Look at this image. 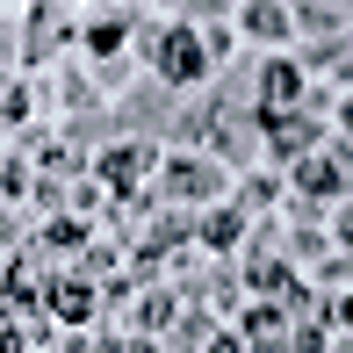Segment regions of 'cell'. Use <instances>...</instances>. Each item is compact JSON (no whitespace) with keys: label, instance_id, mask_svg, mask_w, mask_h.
Wrapping results in <instances>:
<instances>
[{"label":"cell","instance_id":"obj_15","mask_svg":"<svg viewBox=\"0 0 353 353\" xmlns=\"http://www.w3.org/2000/svg\"><path fill=\"white\" fill-rule=\"evenodd\" d=\"M37 288H43V274H37V260H14L8 267V274H0V296H8V303H0V310H14V317H22V310H37Z\"/></svg>","mask_w":353,"mask_h":353},{"label":"cell","instance_id":"obj_19","mask_svg":"<svg viewBox=\"0 0 353 353\" xmlns=\"http://www.w3.org/2000/svg\"><path fill=\"white\" fill-rule=\"evenodd\" d=\"M37 245H43V252H87V216H72V210H65V216H51Z\"/></svg>","mask_w":353,"mask_h":353},{"label":"cell","instance_id":"obj_14","mask_svg":"<svg viewBox=\"0 0 353 353\" xmlns=\"http://www.w3.org/2000/svg\"><path fill=\"white\" fill-rule=\"evenodd\" d=\"M288 29H296V37H310V43L346 37V29H353V8H288Z\"/></svg>","mask_w":353,"mask_h":353},{"label":"cell","instance_id":"obj_32","mask_svg":"<svg viewBox=\"0 0 353 353\" xmlns=\"http://www.w3.org/2000/svg\"><path fill=\"white\" fill-rule=\"evenodd\" d=\"M210 353H245V346H238V332H216V339H210Z\"/></svg>","mask_w":353,"mask_h":353},{"label":"cell","instance_id":"obj_18","mask_svg":"<svg viewBox=\"0 0 353 353\" xmlns=\"http://www.w3.org/2000/svg\"><path fill=\"white\" fill-rule=\"evenodd\" d=\"M58 101H65V116H94L101 87L87 79V65H65V72H58Z\"/></svg>","mask_w":353,"mask_h":353},{"label":"cell","instance_id":"obj_31","mask_svg":"<svg viewBox=\"0 0 353 353\" xmlns=\"http://www.w3.org/2000/svg\"><path fill=\"white\" fill-rule=\"evenodd\" d=\"M123 353H166L159 339H144V332H130V339H123Z\"/></svg>","mask_w":353,"mask_h":353},{"label":"cell","instance_id":"obj_4","mask_svg":"<svg viewBox=\"0 0 353 353\" xmlns=\"http://www.w3.org/2000/svg\"><path fill=\"white\" fill-rule=\"evenodd\" d=\"M87 173H94L116 202H130V195H144V181H159V152H152V144H137V137H116V144H101V152L87 159Z\"/></svg>","mask_w":353,"mask_h":353},{"label":"cell","instance_id":"obj_2","mask_svg":"<svg viewBox=\"0 0 353 353\" xmlns=\"http://www.w3.org/2000/svg\"><path fill=\"white\" fill-rule=\"evenodd\" d=\"M281 181H288V195L310 202V210H339V202L353 195V144L346 137H325L317 152H303Z\"/></svg>","mask_w":353,"mask_h":353},{"label":"cell","instance_id":"obj_5","mask_svg":"<svg viewBox=\"0 0 353 353\" xmlns=\"http://www.w3.org/2000/svg\"><path fill=\"white\" fill-rule=\"evenodd\" d=\"M252 123H260V152L274 159L281 173L296 166L303 152H317V144L332 137V123H325V116H310V108H281V116H252Z\"/></svg>","mask_w":353,"mask_h":353},{"label":"cell","instance_id":"obj_3","mask_svg":"<svg viewBox=\"0 0 353 353\" xmlns=\"http://www.w3.org/2000/svg\"><path fill=\"white\" fill-rule=\"evenodd\" d=\"M223 188H231V173L210 152H166L159 159V202L166 210H216Z\"/></svg>","mask_w":353,"mask_h":353},{"label":"cell","instance_id":"obj_25","mask_svg":"<svg viewBox=\"0 0 353 353\" xmlns=\"http://www.w3.org/2000/svg\"><path fill=\"white\" fill-rule=\"evenodd\" d=\"M325 325H288V353H325Z\"/></svg>","mask_w":353,"mask_h":353},{"label":"cell","instance_id":"obj_9","mask_svg":"<svg viewBox=\"0 0 353 353\" xmlns=\"http://www.w3.org/2000/svg\"><path fill=\"white\" fill-rule=\"evenodd\" d=\"M130 37H137V8H116V14H79V43H87L94 65L108 58H130Z\"/></svg>","mask_w":353,"mask_h":353},{"label":"cell","instance_id":"obj_27","mask_svg":"<svg viewBox=\"0 0 353 353\" xmlns=\"http://www.w3.org/2000/svg\"><path fill=\"white\" fill-rule=\"evenodd\" d=\"M332 137L353 144V94H339V101H332Z\"/></svg>","mask_w":353,"mask_h":353},{"label":"cell","instance_id":"obj_12","mask_svg":"<svg viewBox=\"0 0 353 353\" xmlns=\"http://www.w3.org/2000/svg\"><path fill=\"white\" fill-rule=\"evenodd\" d=\"M94 310H101V288H94L87 274H58L51 281V317H58V325H79V332H87Z\"/></svg>","mask_w":353,"mask_h":353},{"label":"cell","instance_id":"obj_29","mask_svg":"<svg viewBox=\"0 0 353 353\" xmlns=\"http://www.w3.org/2000/svg\"><path fill=\"white\" fill-rule=\"evenodd\" d=\"M14 238H22V210H0V252H8Z\"/></svg>","mask_w":353,"mask_h":353},{"label":"cell","instance_id":"obj_1","mask_svg":"<svg viewBox=\"0 0 353 353\" xmlns=\"http://www.w3.org/2000/svg\"><path fill=\"white\" fill-rule=\"evenodd\" d=\"M137 58L152 65V79L166 94H195V87H210V72H216V58H210V43H202V29L188 22H137Z\"/></svg>","mask_w":353,"mask_h":353},{"label":"cell","instance_id":"obj_13","mask_svg":"<svg viewBox=\"0 0 353 353\" xmlns=\"http://www.w3.org/2000/svg\"><path fill=\"white\" fill-rule=\"evenodd\" d=\"M238 37L245 43H281V37H296V29H288L281 0H260V8H238Z\"/></svg>","mask_w":353,"mask_h":353},{"label":"cell","instance_id":"obj_26","mask_svg":"<svg viewBox=\"0 0 353 353\" xmlns=\"http://www.w3.org/2000/svg\"><path fill=\"white\" fill-rule=\"evenodd\" d=\"M325 231H332V245H339V252H353V195L339 202V210H332V223H325Z\"/></svg>","mask_w":353,"mask_h":353},{"label":"cell","instance_id":"obj_24","mask_svg":"<svg viewBox=\"0 0 353 353\" xmlns=\"http://www.w3.org/2000/svg\"><path fill=\"white\" fill-rule=\"evenodd\" d=\"M310 281H317V288H353V252H332V260L317 267Z\"/></svg>","mask_w":353,"mask_h":353},{"label":"cell","instance_id":"obj_30","mask_svg":"<svg viewBox=\"0 0 353 353\" xmlns=\"http://www.w3.org/2000/svg\"><path fill=\"white\" fill-rule=\"evenodd\" d=\"M332 325H339V332H353V288H346L339 303H332Z\"/></svg>","mask_w":353,"mask_h":353},{"label":"cell","instance_id":"obj_10","mask_svg":"<svg viewBox=\"0 0 353 353\" xmlns=\"http://www.w3.org/2000/svg\"><path fill=\"white\" fill-rule=\"evenodd\" d=\"M216 332H223V325H216V310H210V303H181V317L159 332V346H166V353H210Z\"/></svg>","mask_w":353,"mask_h":353},{"label":"cell","instance_id":"obj_21","mask_svg":"<svg viewBox=\"0 0 353 353\" xmlns=\"http://www.w3.org/2000/svg\"><path fill=\"white\" fill-rule=\"evenodd\" d=\"M29 108H37L29 79H8V87H0V123H8V130H22V123H29Z\"/></svg>","mask_w":353,"mask_h":353},{"label":"cell","instance_id":"obj_20","mask_svg":"<svg viewBox=\"0 0 353 353\" xmlns=\"http://www.w3.org/2000/svg\"><path fill=\"white\" fill-rule=\"evenodd\" d=\"M29 181H37V166H29L22 152H0V195H8V210L29 202Z\"/></svg>","mask_w":353,"mask_h":353},{"label":"cell","instance_id":"obj_28","mask_svg":"<svg viewBox=\"0 0 353 353\" xmlns=\"http://www.w3.org/2000/svg\"><path fill=\"white\" fill-rule=\"evenodd\" d=\"M0 353H22V325H14V310H0Z\"/></svg>","mask_w":353,"mask_h":353},{"label":"cell","instance_id":"obj_33","mask_svg":"<svg viewBox=\"0 0 353 353\" xmlns=\"http://www.w3.org/2000/svg\"><path fill=\"white\" fill-rule=\"evenodd\" d=\"M332 79H339V94H353V51H346V65L332 72Z\"/></svg>","mask_w":353,"mask_h":353},{"label":"cell","instance_id":"obj_17","mask_svg":"<svg viewBox=\"0 0 353 353\" xmlns=\"http://www.w3.org/2000/svg\"><path fill=\"white\" fill-rule=\"evenodd\" d=\"M274 202H281V181H274V173H245V181H238V202H231V210L238 216H267V210H274Z\"/></svg>","mask_w":353,"mask_h":353},{"label":"cell","instance_id":"obj_6","mask_svg":"<svg viewBox=\"0 0 353 353\" xmlns=\"http://www.w3.org/2000/svg\"><path fill=\"white\" fill-rule=\"evenodd\" d=\"M173 108H181V94H166L159 79H137V87L123 94L116 108H108V123H116V137H137V144H152V137H166Z\"/></svg>","mask_w":353,"mask_h":353},{"label":"cell","instance_id":"obj_7","mask_svg":"<svg viewBox=\"0 0 353 353\" xmlns=\"http://www.w3.org/2000/svg\"><path fill=\"white\" fill-rule=\"evenodd\" d=\"M65 43H79V8H58V0L22 8V65H51Z\"/></svg>","mask_w":353,"mask_h":353},{"label":"cell","instance_id":"obj_22","mask_svg":"<svg viewBox=\"0 0 353 353\" xmlns=\"http://www.w3.org/2000/svg\"><path fill=\"white\" fill-rule=\"evenodd\" d=\"M267 332H288L281 303H245V325H238V339H267Z\"/></svg>","mask_w":353,"mask_h":353},{"label":"cell","instance_id":"obj_8","mask_svg":"<svg viewBox=\"0 0 353 353\" xmlns=\"http://www.w3.org/2000/svg\"><path fill=\"white\" fill-rule=\"evenodd\" d=\"M310 79H303L296 58H260L252 65V116H281V108H303Z\"/></svg>","mask_w":353,"mask_h":353},{"label":"cell","instance_id":"obj_34","mask_svg":"<svg viewBox=\"0 0 353 353\" xmlns=\"http://www.w3.org/2000/svg\"><path fill=\"white\" fill-rule=\"evenodd\" d=\"M325 353H353V332H339V339H332V346H325Z\"/></svg>","mask_w":353,"mask_h":353},{"label":"cell","instance_id":"obj_16","mask_svg":"<svg viewBox=\"0 0 353 353\" xmlns=\"http://www.w3.org/2000/svg\"><path fill=\"white\" fill-rule=\"evenodd\" d=\"M173 317H181V288H144V296H137V332H144V339H159Z\"/></svg>","mask_w":353,"mask_h":353},{"label":"cell","instance_id":"obj_11","mask_svg":"<svg viewBox=\"0 0 353 353\" xmlns=\"http://www.w3.org/2000/svg\"><path fill=\"white\" fill-rule=\"evenodd\" d=\"M245 231H252V223L238 216L231 202H216V210H195V245H202V252H216V260H231V252L245 245Z\"/></svg>","mask_w":353,"mask_h":353},{"label":"cell","instance_id":"obj_23","mask_svg":"<svg viewBox=\"0 0 353 353\" xmlns=\"http://www.w3.org/2000/svg\"><path fill=\"white\" fill-rule=\"evenodd\" d=\"M65 195H72L65 181H43V173L29 181V210H37V216H65Z\"/></svg>","mask_w":353,"mask_h":353}]
</instances>
